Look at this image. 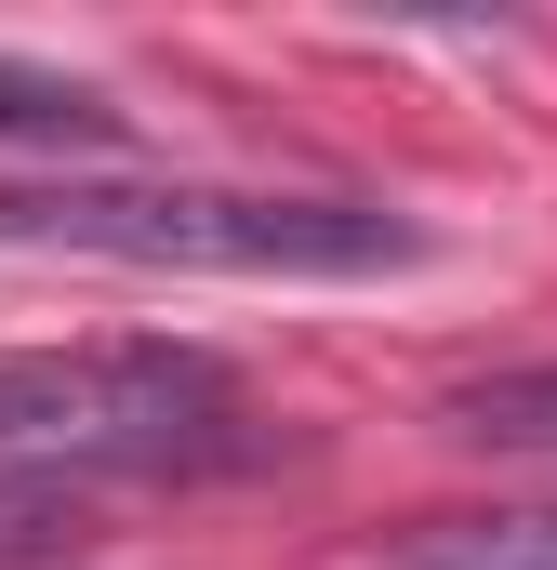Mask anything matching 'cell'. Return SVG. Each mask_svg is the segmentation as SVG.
Wrapping results in <instances>:
<instances>
[{
  "label": "cell",
  "instance_id": "7a4b0ae2",
  "mask_svg": "<svg viewBox=\"0 0 557 570\" xmlns=\"http://www.w3.org/2000/svg\"><path fill=\"white\" fill-rule=\"evenodd\" d=\"M226 425V358L199 345H0V478L173 464Z\"/></svg>",
  "mask_w": 557,
  "mask_h": 570
},
{
  "label": "cell",
  "instance_id": "277c9868",
  "mask_svg": "<svg viewBox=\"0 0 557 570\" xmlns=\"http://www.w3.org/2000/svg\"><path fill=\"white\" fill-rule=\"evenodd\" d=\"M438 425H451V438H478V451H557V358L451 385V399H438Z\"/></svg>",
  "mask_w": 557,
  "mask_h": 570
},
{
  "label": "cell",
  "instance_id": "8992f818",
  "mask_svg": "<svg viewBox=\"0 0 557 570\" xmlns=\"http://www.w3.org/2000/svg\"><path fill=\"white\" fill-rule=\"evenodd\" d=\"M94 544V518H80V491H53V478H0V570H53Z\"/></svg>",
  "mask_w": 557,
  "mask_h": 570
},
{
  "label": "cell",
  "instance_id": "5b68a950",
  "mask_svg": "<svg viewBox=\"0 0 557 570\" xmlns=\"http://www.w3.org/2000/svg\"><path fill=\"white\" fill-rule=\"evenodd\" d=\"M0 134H27V146H107V134H120V107H107L94 80H53V67H0Z\"/></svg>",
  "mask_w": 557,
  "mask_h": 570
},
{
  "label": "cell",
  "instance_id": "6da1fadb",
  "mask_svg": "<svg viewBox=\"0 0 557 570\" xmlns=\"http://www.w3.org/2000/svg\"><path fill=\"white\" fill-rule=\"evenodd\" d=\"M13 253L186 266V279H372L412 266V226L372 199H278V186H146V173H40L0 186Z\"/></svg>",
  "mask_w": 557,
  "mask_h": 570
},
{
  "label": "cell",
  "instance_id": "3957f363",
  "mask_svg": "<svg viewBox=\"0 0 557 570\" xmlns=\"http://www.w3.org/2000/svg\"><path fill=\"white\" fill-rule=\"evenodd\" d=\"M399 570H557V504H451V518H412Z\"/></svg>",
  "mask_w": 557,
  "mask_h": 570
}]
</instances>
